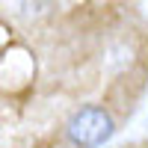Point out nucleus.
Segmentation results:
<instances>
[{
	"instance_id": "f257e3e1",
	"label": "nucleus",
	"mask_w": 148,
	"mask_h": 148,
	"mask_svg": "<svg viewBox=\"0 0 148 148\" xmlns=\"http://www.w3.org/2000/svg\"><path fill=\"white\" fill-rule=\"evenodd\" d=\"M113 116L104 107H83L65 125V133L74 148H98L113 136Z\"/></svg>"
}]
</instances>
